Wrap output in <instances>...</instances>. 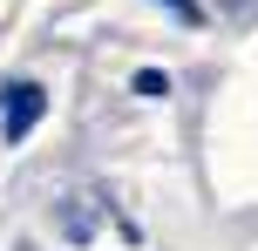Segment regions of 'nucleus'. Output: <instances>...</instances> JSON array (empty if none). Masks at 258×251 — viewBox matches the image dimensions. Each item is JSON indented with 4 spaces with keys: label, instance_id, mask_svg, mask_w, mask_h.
Instances as JSON below:
<instances>
[{
    "label": "nucleus",
    "instance_id": "obj_2",
    "mask_svg": "<svg viewBox=\"0 0 258 251\" xmlns=\"http://www.w3.org/2000/svg\"><path fill=\"white\" fill-rule=\"evenodd\" d=\"M136 95H150V102L170 95V75H163V68H143V75H136Z\"/></svg>",
    "mask_w": 258,
    "mask_h": 251
},
{
    "label": "nucleus",
    "instance_id": "obj_1",
    "mask_svg": "<svg viewBox=\"0 0 258 251\" xmlns=\"http://www.w3.org/2000/svg\"><path fill=\"white\" fill-rule=\"evenodd\" d=\"M41 116H48V89L41 81H7L0 89V136L7 143H27Z\"/></svg>",
    "mask_w": 258,
    "mask_h": 251
},
{
    "label": "nucleus",
    "instance_id": "obj_3",
    "mask_svg": "<svg viewBox=\"0 0 258 251\" xmlns=\"http://www.w3.org/2000/svg\"><path fill=\"white\" fill-rule=\"evenodd\" d=\"M170 14H183V21H197V0H163Z\"/></svg>",
    "mask_w": 258,
    "mask_h": 251
}]
</instances>
